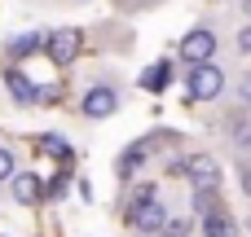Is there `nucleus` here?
I'll return each instance as SVG.
<instances>
[{"instance_id": "obj_21", "label": "nucleus", "mask_w": 251, "mask_h": 237, "mask_svg": "<svg viewBox=\"0 0 251 237\" xmlns=\"http://www.w3.org/2000/svg\"><path fill=\"white\" fill-rule=\"evenodd\" d=\"M247 229H251V224H247Z\"/></svg>"}, {"instance_id": "obj_12", "label": "nucleus", "mask_w": 251, "mask_h": 237, "mask_svg": "<svg viewBox=\"0 0 251 237\" xmlns=\"http://www.w3.org/2000/svg\"><path fill=\"white\" fill-rule=\"evenodd\" d=\"M168 75H172V62H154V66L141 75V88H146V92H163V88H168Z\"/></svg>"}, {"instance_id": "obj_15", "label": "nucleus", "mask_w": 251, "mask_h": 237, "mask_svg": "<svg viewBox=\"0 0 251 237\" xmlns=\"http://www.w3.org/2000/svg\"><path fill=\"white\" fill-rule=\"evenodd\" d=\"M163 233H168V237H190V220H168Z\"/></svg>"}, {"instance_id": "obj_5", "label": "nucleus", "mask_w": 251, "mask_h": 237, "mask_svg": "<svg viewBox=\"0 0 251 237\" xmlns=\"http://www.w3.org/2000/svg\"><path fill=\"white\" fill-rule=\"evenodd\" d=\"M115 110H119V88L115 84H93L79 97V114L84 119H110Z\"/></svg>"}, {"instance_id": "obj_4", "label": "nucleus", "mask_w": 251, "mask_h": 237, "mask_svg": "<svg viewBox=\"0 0 251 237\" xmlns=\"http://www.w3.org/2000/svg\"><path fill=\"white\" fill-rule=\"evenodd\" d=\"M79 44H84L79 26H57L53 35H44V48H49V62L53 66H71L79 57Z\"/></svg>"}, {"instance_id": "obj_16", "label": "nucleus", "mask_w": 251, "mask_h": 237, "mask_svg": "<svg viewBox=\"0 0 251 237\" xmlns=\"http://www.w3.org/2000/svg\"><path fill=\"white\" fill-rule=\"evenodd\" d=\"M62 194H66V180H62V176H57L53 185H44V198H62Z\"/></svg>"}, {"instance_id": "obj_7", "label": "nucleus", "mask_w": 251, "mask_h": 237, "mask_svg": "<svg viewBox=\"0 0 251 237\" xmlns=\"http://www.w3.org/2000/svg\"><path fill=\"white\" fill-rule=\"evenodd\" d=\"M9 189H13V202H22V207H35L44 198V180L35 172H13L9 176Z\"/></svg>"}, {"instance_id": "obj_10", "label": "nucleus", "mask_w": 251, "mask_h": 237, "mask_svg": "<svg viewBox=\"0 0 251 237\" xmlns=\"http://www.w3.org/2000/svg\"><path fill=\"white\" fill-rule=\"evenodd\" d=\"M203 233L207 237H234V220L221 207H212V211H203Z\"/></svg>"}, {"instance_id": "obj_18", "label": "nucleus", "mask_w": 251, "mask_h": 237, "mask_svg": "<svg viewBox=\"0 0 251 237\" xmlns=\"http://www.w3.org/2000/svg\"><path fill=\"white\" fill-rule=\"evenodd\" d=\"M238 180H243V194L251 198V163H243V167H238Z\"/></svg>"}, {"instance_id": "obj_8", "label": "nucleus", "mask_w": 251, "mask_h": 237, "mask_svg": "<svg viewBox=\"0 0 251 237\" xmlns=\"http://www.w3.org/2000/svg\"><path fill=\"white\" fill-rule=\"evenodd\" d=\"M4 88H9V97L18 101V106H31V101H40V84H31L18 66L13 70H4Z\"/></svg>"}, {"instance_id": "obj_9", "label": "nucleus", "mask_w": 251, "mask_h": 237, "mask_svg": "<svg viewBox=\"0 0 251 237\" xmlns=\"http://www.w3.org/2000/svg\"><path fill=\"white\" fill-rule=\"evenodd\" d=\"M146 154H150V145H146V141H137V145H128V150L119 154V163H115V176H119V180H132V176L141 172V163H146Z\"/></svg>"}, {"instance_id": "obj_6", "label": "nucleus", "mask_w": 251, "mask_h": 237, "mask_svg": "<svg viewBox=\"0 0 251 237\" xmlns=\"http://www.w3.org/2000/svg\"><path fill=\"white\" fill-rule=\"evenodd\" d=\"M181 172L194 180V189H221V167H216V158H207V154H194L190 163H181Z\"/></svg>"}, {"instance_id": "obj_1", "label": "nucleus", "mask_w": 251, "mask_h": 237, "mask_svg": "<svg viewBox=\"0 0 251 237\" xmlns=\"http://www.w3.org/2000/svg\"><path fill=\"white\" fill-rule=\"evenodd\" d=\"M128 220L141 229V233H163V224H168V211H163V202L154 198V189L150 185H141L137 194H132V211H128Z\"/></svg>"}, {"instance_id": "obj_2", "label": "nucleus", "mask_w": 251, "mask_h": 237, "mask_svg": "<svg viewBox=\"0 0 251 237\" xmlns=\"http://www.w3.org/2000/svg\"><path fill=\"white\" fill-rule=\"evenodd\" d=\"M185 88H190L194 101H216V97L225 92V70H221L216 62H194V66L185 70Z\"/></svg>"}, {"instance_id": "obj_14", "label": "nucleus", "mask_w": 251, "mask_h": 237, "mask_svg": "<svg viewBox=\"0 0 251 237\" xmlns=\"http://www.w3.org/2000/svg\"><path fill=\"white\" fill-rule=\"evenodd\" d=\"M13 172H18V158H13V150H9V145H0V185H4Z\"/></svg>"}, {"instance_id": "obj_17", "label": "nucleus", "mask_w": 251, "mask_h": 237, "mask_svg": "<svg viewBox=\"0 0 251 237\" xmlns=\"http://www.w3.org/2000/svg\"><path fill=\"white\" fill-rule=\"evenodd\" d=\"M238 101L251 106V75H247V79H238Z\"/></svg>"}, {"instance_id": "obj_11", "label": "nucleus", "mask_w": 251, "mask_h": 237, "mask_svg": "<svg viewBox=\"0 0 251 237\" xmlns=\"http://www.w3.org/2000/svg\"><path fill=\"white\" fill-rule=\"evenodd\" d=\"M35 48H44V35H40V31H31V35H18V40H9V48H4V53H9L13 62H22V57H31Z\"/></svg>"}, {"instance_id": "obj_3", "label": "nucleus", "mask_w": 251, "mask_h": 237, "mask_svg": "<svg viewBox=\"0 0 251 237\" xmlns=\"http://www.w3.org/2000/svg\"><path fill=\"white\" fill-rule=\"evenodd\" d=\"M216 48H221V40H216L212 26H190V31L181 35V44H176L181 62H190V66H194V62H212Z\"/></svg>"}, {"instance_id": "obj_20", "label": "nucleus", "mask_w": 251, "mask_h": 237, "mask_svg": "<svg viewBox=\"0 0 251 237\" xmlns=\"http://www.w3.org/2000/svg\"><path fill=\"white\" fill-rule=\"evenodd\" d=\"M243 13H247V18H251V0H243Z\"/></svg>"}, {"instance_id": "obj_13", "label": "nucleus", "mask_w": 251, "mask_h": 237, "mask_svg": "<svg viewBox=\"0 0 251 237\" xmlns=\"http://www.w3.org/2000/svg\"><path fill=\"white\" fill-rule=\"evenodd\" d=\"M40 150H44V154H53L62 167H71V158H75V154H71V145H66L62 136H53V132H44V136H40Z\"/></svg>"}, {"instance_id": "obj_19", "label": "nucleus", "mask_w": 251, "mask_h": 237, "mask_svg": "<svg viewBox=\"0 0 251 237\" xmlns=\"http://www.w3.org/2000/svg\"><path fill=\"white\" fill-rule=\"evenodd\" d=\"M238 48H243V53H251V26H243V31H238Z\"/></svg>"}]
</instances>
